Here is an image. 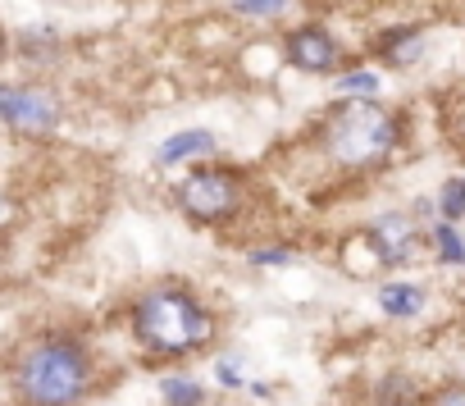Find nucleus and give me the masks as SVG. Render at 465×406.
<instances>
[{"instance_id": "nucleus-16", "label": "nucleus", "mask_w": 465, "mask_h": 406, "mask_svg": "<svg viewBox=\"0 0 465 406\" xmlns=\"http://www.w3.org/2000/svg\"><path fill=\"white\" fill-rule=\"evenodd\" d=\"M232 10L247 19H279L288 10V0H232Z\"/></svg>"}, {"instance_id": "nucleus-8", "label": "nucleus", "mask_w": 465, "mask_h": 406, "mask_svg": "<svg viewBox=\"0 0 465 406\" xmlns=\"http://www.w3.org/2000/svg\"><path fill=\"white\" fill-rule=\"evenodd\" d=\"M429 51V33L420 24H397V28H383L374 37V55L388 64V69H415Z\"/></svg>"}, {"instance_id": "nucleus-2", "label": "nucleus", "mask_w": 465, "mask_h": 406, "mask_svg": "<svg viewBox=\"0 0 465 406\" xmlns=\"http://www.w3.org/2000/svg\"><path fill=\"white\" fill-rule=\"evenodd\" d=\"M401 142V124L388 105H379L374 96H347L324 114L320 128V146L338 169H379Z\"/></svg>"}, {"instance_id": "nucleus-4", "label": "nucleus", "mask_w": 465, "mask_h": 406, "mask_svg": "<svg viewBox=\"0 0 465 406\" xmlns=\"http://www.w3.org/2000/svg\"><path fill=\"white\" fill-rule=\"evenodd\" d=\"M247 201V183L238 178V169H196L178 183V206L201 220V224H219L232 220Z\"/></svg>"}, {"instance_id": "nucleus-9", "label": "nucleus", "mask_w": 465, "mask_h": 406, "mask_svg": "<svg viewBox=\"0 0 465 406\" xmlns=\"http://www.w3.org/2000/svg\"><path fill=\"white\" fill-rule=\"evenodd\" d=\"M379 311L392 320H415L424 311V288L415 283H383L379 288Z\"/></svg>"}, {"instance_id": "nucleus-10", "label": "nucleus", "mask_w": 465, "mask_h": 406, "mask_svg": "<svg viewBox=\"0 0 465 406\" xmlns=\"http://www.w3.org/2000/svg\"><path fill=\"white\" fill-rule=\"evenodd\" d=\"M219 146V137L214 133H205V128H187V133H178V137H169L164 146H160V164H173V160H187V155H210Z\"/></svg>"}, {"instance_id": "nucleus-3", "label": "nucleus", "mask_w": 465, "mask_h": 406, "mask_svg": "<svg viewBox=\"0 0 465 406\" xmlns=\"http://www.w3.org/2000/svg\"><path fill=\"white\" fill-rule=\"evenodd\" d=\"M133 329H137L142 347H151L160 356H187L214 338L210 311L187 288H151L133 306Z\"/></svg>"}, {"instance_id": "nucleus-11", "label": "nucleus", "mask_w": 465, "mask_h": 406, "mask_svg": "<svg viewBox=\"0 0 465 406\" xmlns=\"http://www.w3.org/2000/svg\"><path fill=\"white\" fill-rule=\"evenodd\" d=\"M374 406H420V388L406 374H388L374 388Z\"/></svg>"}, {"instance_id": "nucleus-20", "label": "nucleus", "mask_w": 465, "mask_h": 406, "mask_svg": "<svg viewBox=\"0 0 465 406\" xmlns=\"http://www.w3.org/2000/svg\"><path fill=\"white\" fill-rule=\"evenodd\" d=\"M451 133H456V142H460V146H465V101H460V119H456V124H451Z\"/></svg>"}, {"instance_id": "nucleus-19", "label": "nucleus", "mask_w": 465, "mask_h": 406, "mask_svg": "<svg viewBox=\"0 0 465 406\" xmlns=\"http://www.w3.org/2000/svg\"><path fill=\"white\" fill-rule=\"evenodd\" d=\"M219 383H228V388H238V370H232L228 361L219 365Z\"/></svg>"}, {"instance_id": "nucleus-18", "label": "nucleus", "mask_w": 465, "mask_h": 406, "mask_svg": "<svg viewBox=\"0 0 465 406\" xmlns=\"http://www.w3.org/2000/svg\"><path fill=\"white\" fill-rule=\"evenodd\" d=\"M438 406H465V388H447V392L438 397Z\"/></svg>"}, {"instance_id": "nucleus-13", "label": "nucleus", "mask_w": 465, "mask_h": 406, "mask_svg": "<svg viewBox=\"0 0 465 406\" xmlns=\"http://www.w3.org/2000/svg\"><path fill=\"white\" fill-rule=\"evenodd\" d=\"M433 211H438L442 220H451V224H460V220H465V178H447V183L438 187Z\"/></svg>"}, {"instance_id": "nucleus-5", "label": "nucleus", "mask_w": 465, "mask_h": 406, "mask_svg": "<svg viewBox=\"0 0 465 406\" xmlns=\"http://www.w3.org/2000/svg\"><path fill=\"white\" fill-rule=\"evenodd\" d=\"M64 119V101L46 83H0V124L24 133V137H46Z\"/></svg>"}, {"instance_id": "nucleus-21", "label": "nucleus", "mask_w": 465, "mask_h": 406, "mask_svg": "<svg viewBox=\"0 0 465 406\" xmlns=\"http://www.w3.org/2000/svg\"><path fill=\"white\" fill-rule=\"evenodd\" d=\"M5 51H10V37H5V28H0V60H5Z\"/></svg>"}, {"instance_id": "nucleus-6", "label": "nucleus", "mask_w": 465, "mask_h": 406, "mask_svg": "<svg viewBox=\"0 0 465 406\" xmlns=\"http://www.w3.org/2000/svg\"><path fill=\"white\" fill-rule=\"evenodd\" d=\"M365 243H370L379 270H397V265L415 261V252H420L424 238H420V224H415L411 211H388V215H379L365 229Z\"/></svg>"}, {"instance_id": "nucleus-14", "label": "nucleus", "mask_w": 465, "mask_h": 406, "mask_svg": "<svg viewBox=\"0 0 465 406\" xmlns=\"http://www.w3.org/2000/svg\"><path fill=\"white\" fill-rule=\"evenodd\" d=\"M379 87H383V78L374 69H347V74H338V92L342 96H379Z\"/></svg>"}, {"instance_id": "nucleus-1", "label": "nucleus", "mask_w": 465, "mask_h": 406, "mask_svg": "<svg viewBox=\"0 0 465 406\" xmlns=\"http://www.w3.org/2000/svg\"><path fill=\"white\" fill-rule=\"evenodd\" d=\"M92 388V356L78 338L51 333L15 356V392L24 406H78Z\"/></svg>"}, {"instance_id": "nucleus-22", "label": "nucleus", "mask_w": 465, "mask_h": 406, "mask_svg": "<svg viewBox=\"0 0 465 406\" xmlns=\"http://www.w3.org/2000/svg\"><path fill=\"white\" fill-rule=\"evenodd\" d=\"M460 5H465V0H460Z\"/></svg>"}, {"instance_id": "nucleus-12", "label": "nucleus", "mask_w": 465, "mask_h": 406, "mask_svg": "<svg viewBox=\"0 0 465 406\" xmlns=\"http://www.w3.org/2000/svg\"><path fill=\"white\" fill-rule=\"evenodd\" d=\"M429 238H433L438 265H460V261H465V238H460V229H456L451 220H438Z\"/></svg>"}, {"instance_id": "nucleus-23", "label": "nucleus", "mask_w": 465, "mask_h": 406, "mask_svg": "<svg viewBox=\"0 0 465 406\" xmlns=\"http://www.w3.org/2000/svg\"><path fill=\"white\" fill-rule=\"evenodd\" d=\"M460 265H465V261H460Z\"/></svg>"}, {"instance_id": "nucleus-7", "label": "nucleus", "mask_w": 465, "mask_h": 406, "mask_svg": "<svg viewBox=\"0 0 465 406\" xmlns=\"http://www.w3.org/2000/svg\"><path fill=\"white\" fill-rule=\"evenodd\" d=\"M283 55L302 74H338V64H342V46L324 24H297L283 37Z\"/></svg>"}, {"instance_id": "nucleus-15", "label": "nucleus", "mask_w": 465, "mask_h": 406, "mask_svg": "<svg viewBox=\"0 0 465 406\" xmlns=\"http://www.w3.org/2000/svg\"><path fill=\"white\" fill-rule=\"evenodd\" d=\"M160 392H164V406H205V392L192 379H164Z\"/></svg>"}, {"instance_id": "nucleus-17", "label": "nucleus", "mask_w": 465, "mask_h": 406, "mask_svg": "<svg viewBox=\"0 0 465 406\" xmlns=\"http://www.w3.org/2000/svg\"><path fill=\"white\" fill-rule=\"evenodd\" d=\"M252 265H292L288 247H270V252H252Z\"/></svg>"}]
</instances>
